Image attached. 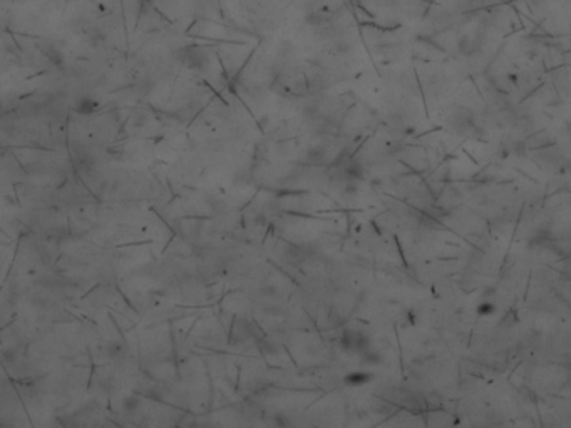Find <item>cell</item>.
Wrapping results in <instances>:
<instances>
[{
  "instance_id": "6da1fadb",
  "label": "cell",
  "mask_w": 571,
  "mask_h": 428,
  "mask_svg": "<svg viewBox=\"0 0 571 428\" xmlns=\"http://www.w3.org/2000/svg\"><path fill=\"white\" fill-rule=\"evenodd\" d=\"M97 107H99V102L89 96L81 97V99L75 102V111L79 114H94L97 111Z\"/></svg>"
}]
</instances>
